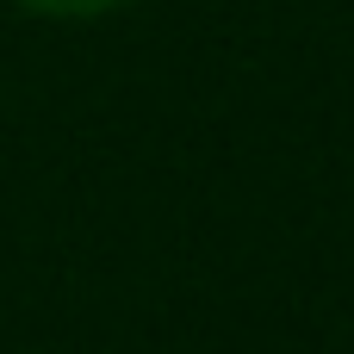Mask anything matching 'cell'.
I'll return each instance as SVG.
<instances>
[{"mask_svg": "<svg viewBox=\"0 0 354 354\" xmlns=\"http://www.w3.org/2000/svg\"><path fill=\"white\" fill-rule=\"evenodd\" d=\"M31 12H50V19H93V12H118L131 0H19Z\"/></svg>", "mask_w": 354, "mask_h": 354, "instance_id": "cell-1", "label": "cell"}]
</instances>
